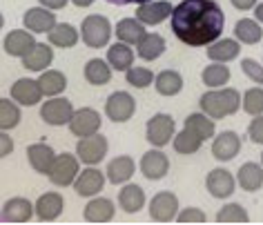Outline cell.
I'll return each mask as SVG.
<instances>
[{
  "label": "cell",
  "mask_w": 263,
  "mask_h": 225,
  "mask_svg": "<svg viewBox=\"0 0 263 225\" xmlns=\"http://www.w3.org/2000/svg\"><path fill=\"white\" fill-rule=\"evenodd\" d=\"M226 14L214 0H183L172 11V31L190 47L212 45L221 38Z\"/></svg>",
  "instance_id": "cell-1"
},
{
  "label": "cell",
  "mask_w": 263,
  "mask_h": 225,
  "mask_svg": "<svg viewBox=\"0 0 263 225\" xmlns=\"http://www.w3.org/2000/svg\"><path fill=\"white\" fill-rule=\"evenodd\" d=\"M199 105L210 118H226V116L239 111L241 96H239V91L232 87L221 89V91H205V94L201 96Z\"/></svg>",
  "instance_id": "cell-2"
},
{
  "label": "cell",
  "mask_w": 263,
  "mask_h": 225,
  "mask_svg": "<svg viewBox=\"0 0 263 225\" xmlns=\"http://www.w3.org/2000/svg\"><path fill=\"white\" fill-rule=\"evenodd\" d=\"M81 36H83V43L91 49L105 47L111 36V25L105 16H98V14L87 16L81 25Z\"/></svg>",
  "instance_id": "cell-3"
},
{
  "label": "cell",
  "mask_w": 263,
  "mask_h": 225,
  "mask_svg": "<svg viewBox=\"0 0 263 225\" xmlns=\"http://www.w3.org/2000/svg\"><path fill=\"white\" fill-rule=\"evenodd\" d=\"M136 111V101L134 96L127 94V91H114L107 103H105V114L111 123H125L134 116Z\"/></svg>",
  "instance_id": "cell-4"
},
{
  "label": "cell",
  "mask_w": 263,
  "mask_h": 225,
  "mask_svg": "<svg viewBox=\"0 0 263 225\" xmlns=\"http://www.w3.org/2000/svg\"><path fill=\"white\" fill-rule=\"evenodd\" d=\"M145 136L149 145L154 147H163L167 145V141L174 136V118L170 114H154L145 125Z\"/></svg>",
  "instance_id": "cell-5"
},
{
  "label": "cell",
  "mask_w": 263,
  "mask_h": 225,
  "mask_svg": "<svg viewBox=\"0 0 263 225\" xmlns=\"http://www.w3.org/2000/svg\"><path fill=\"white\" fill-rule=\"evenodd\" d=\"M49 181L54 185H61V188H67V185H74L76 176H78V158L69 152L56 156V163L49 172Z\"/></svg>",
  "instance_id": "cell-6"
},
{
  "label": "cell",
  "mask_w": 263,
  "mask_h": 225,
  "mask_svg": "<svg viewBox=\"0 0 263 225\" xmlns=\"http://www.w3.org/2000/svg\"><path fill=\"white\" fill-rule=\"evenodd\" d=\"M179 214V198L172 192H159L152 201H149V216L156 223H170L176 221Z\"/></svg>",
  "instance_id": "cell-7"
},
{
  "label": "cell",
  "mask_w": 263,
  "mask_h": 225,
  "mask_svg": "<svg viewBox=\"0 0 263 225\" xmlns=\"http://www.w3.org/2000/svg\"><path fill=\"white\" fill-rule=\"evenodd\" d=\"M76 152H78L81 163L96 165V163L103 161L105 154H107V138H105L103 134L85 136V138H81V143L76 145Z\"/></svg>",
  "instance_id": "cell-8"
},
{
  "label": "cell",
  "mask_w": 263,
  "mask_h": 225,
  "mask_svg": "<svg viewBox=\"0 0 263 225\" xmlns=\"http://www.w3.org/2000/svg\"><path fill=\"white\" fill-rule=\"evenodd\" d=\"M74 114L76 111H74V107H71V103L67 101V98L51 96L49 101L41 107V118L49 125H65L74 118Z\"/></svg>",
  "instance_id": "cell-9"
},
{
  "label": "cell",
  "mask_w": 263,
  "mask_h": 225,
  "mask_svg": "<svg viewBox=\"0 0 263 225\" xmlns=\"http://www.w3.org/2000/svg\"><path fill=\"white\" fill-rule=\"evenodd\" d=\"M98 127H101V114L91 107H83L78 109L74 118L69 121V132L74 136H91V134H98Z\"/></svg>",
  "instance_id": "cell-10"
},
{
  "label": "cell",
  "mask_w": 263,
  "mask_h": 225,
  "mask_svg": "<svg viewBox=\"0 0 263 225\" xmlns=\"http://www.w3.org/2000/svg\"><path fill=\"white\" fill-rule=\"evenodd\" d=\"M141 172L145 178H149V181H161V178L170 172V158L163 154L161 149L145 152L141 158Z\"/></svg>",
  "instance_id": "cell-11"
},
{
  "label": "cell",
  "mask_w": 263,
  "mask_h": 225,
  "mask_svg": "<svg viewBox=\"0 0 263 225\" xmlns=\"http://www.w3.org/2000/svg\"><path fill=\"white\" fill-rule=\"evenodd\" d=\"M36 45H38L36 38L31 36V34H27L25 29L9 31V34L5 36V41H3V47H5V51H7L9 56H21V58L31 54Z\"/></svg>",
  "instance_id": "cell-12"
},
{
  "label": "cell",
  "mask_w": 263,
  "mask_h": 225,
  "mask_svg": "<svg viewBox=\"0 0 263 225\" xmlns=\"http://www.w3.org/2000/svg\"><path fill=\"white\" fill-rule=\"evenodd\" d=\"M11 98L25 107H31L43 98V87L34 78H21L11 85Z\"/></svg>",
  "instance_id": "cell-13"
},
{
  "label": "cell",
  "mask_w": 263,
  "mask_h": 225,
  "mask_svg": "<svg viewBox=\"0 0 263 225\" xmlns=\"http://www.w3.org/2000/svg\"><path fill=\"white\" fill-rule=\"evenodd\" d=\"M25 27L29 31H36V34H49L51 29L56 27V16L51 14V9L47 7H34L25 11Z\"/></svg>",
  "instance_id": "cell-14"
},
{
  "label": "cell",
  "mask_w": 263,
  "mask_h": 225,
  "mask_svg": "<svg viewBox=\"0 0 263 225\" xmlns=\"http://www.w3.org/2000/svg\"><path fill=\"white\" fill-rule=\"evenodd\" d=\"M105 185V176L98 167H87L83 170L78 178L74 181V190L78 196H96Z\"/></svg>",
  "instance_id": "cell-15"
},
{
  "label": "cell",
  "mask_w": 263,
  "mask_h": 225,
  "mask_svg": "<svg viewBox=\"0 0 263 225\" xmlns=\"http://www.w3.org/2000/svg\"><path fill=\"white\" fill-rule=\"evenodd\" d=\"M172 3L167 0H159V3H145V5H139L136 9V18L143 23V25H161L167 16H172Z\"/></svg>",
  "instance_id": "cell-16"
},
{
  "label": "cell",
  "mask_w": 263,
  "mask_h": 225,
  "mask_svg": "<svg viewBox=\"0 0 263 225\" xmlns=\"http://www.w3.org/2000/svg\"><path fill=\"white\" fill-rule=\"evenodd\" d=\"M205 188L214 198H228L234 192V176L228 170H212L205 178Z\"/></svg>",
  "instance_id": "cell-17"
},
{
  "label": "cell",
  "mask_w": 263,
  "mask_h": 225,
  "mask_svg": "<svg viewBox=\"0 0 263 225\" xmlns=\"http://www.w3.org/2000/svg\"><path fill=\"white\" fill-rule=\"evenodd\" d=\"M241 152V138L234 132H221L212 143V154L216 161H232Z\"/></svg>",
  "instance_id": "cell-18"
},
{
  "label": "cell",
  "mask_w": 263,
  "mask_h": 225,
  "mask_svg": "<svg viewBox=\"0 0 263 225\" xmlns=\"http://www.w3.org/2000/svg\"><path fill=\"white\" fill-rule=\"evenodd\" d=\"M27 156H29V163L38 174H49L51 167L56 163V152L49 147V145H43V143H34L27 147Z\"/></svg>",
  "instance_id": "cell-19"
},
{
  "label": "cell",
  "mask_w": 263,
  "mask_h": 225,
  "mask_svg": "<svg viewBox=\"0 0 263 225\" xmlns=\"http://www.w3.org/2000/svg\"><path fill=\"white\" fill-rule=\"evenodd\" d=\"M34 210L27 198H9L3 205V223H27L34 216Z\"/></svg>",
  "instance_id": "cell-20"
},
{
  "label": "cell",
  "mask_w": 263,
  "mask_h": 225,
  "mask_svg": "<svg viewBox=\"0 0 263 225\" xmlns=\"http://www.w3.org/2000/svg\"><path fill=\"white\" fill-rule=\"evenodd\" d=\"M61 212H63V196L56 194V192H47L36 201V216L41 223L56 221L61 216Z\"/></svg>",
  "instance_id": "cell-21"
},
{
  "label": "cell",
  "mask_w": 263,
  "mask_h": 225,
  "mask_svg": "<svg viewBox=\"0 0 263 225\" xmlns=\"http://www.w3.org/2000/svg\"><path fill=\"white\" fill-rule=\"evenodd\" d=\"M145 36H147L145 25H143L139 18H123V21H118V25H116V38L121 43L139 45Z\"/></svg>",
  "instance_id": "cell-22"
},
{
  "label": "cell",
  "mask_w": 263,
  "mask_h": 225,
  "mask_svg": "<svg viewBox=\"0 0 263 225\" xmlns=\"http://www.w3.org/2000/svg\"><path fill=\"white\" fill-rule=\"evenodd\" d=\"M239 54H241V45L234 38H221V41L208 45V58H212L216 63L234 61Z\"/></svg>",
  "instance_id": "cell-23"
},
{
  "label": "cell",
  "mask_w": 263,
  "mask_h": 225,
  "mask_svg": "<svg viewBox=\"0 0 263 225\" xmlns=\"http://www.w3.org/2000/svg\"><path fill=\"white\" fill-rule=\"evenodd\" d=\"M87 223H109L114 218V203L109 198H94L83 212Z\"/></svg>",
  "instance_id": "cell-24"
},
{
  "label": "cell",
  "mask_w": 263,
  "mask_h": 225,
  "mask_svg": "<svg viewBox=\"0 0 263 225\" xmlns=\"http://www.w3.org/2000/svg\"><path fill=\"white\" fill-rule=\"evenodd\" d=\"M134 51H132V47L127 43H116L111 45V47L107 49V63L111 65V69L116 71H127L132 69V63H134Z\"/></svg>",
  "instance_id": "cell-25"
},
{
  "label": "cell",
  "mask_w": 263,
  "mask_h": 225,
  "mask_svg": "<svg viewBox=\"0 0 263 225\" xmlns=\"http://www.w3.org/2000/svg\"><path fill=\"white\" fill-rule=\"evenodd\" d=\"M118 205L127 212V214H134V212L143 210V205H145V192L139 185H125L121 190V194H118Z\"/></svg>",
  "instance_id": "cell-26"
},
{
  "label": "cell",
  "mask_w": 263,
  "mask_h": 225,
  "mask_svg": "<svg viewBox=\"0 0 263 225\" xmlns=\"http://www.w3.org/2000/svg\"><path fill=\"white\" fill-rule=\"evenodd\" d=\"M134 170H136V165L129 156H118L111 163H107V178L114 185H121L134 176Z\"/></svg>",
  "instance_id": "cell-27"
},
{
  "label": "cell",
  "mask_w": 263,
  "mask_h": 225,
  "mask_svg": "<svg viewBox=\"0 0 263 225\" xmlns=\"http://www.w3.org/2000/svg\"><path fill=\"white\" fill-rule=\"evenodd\" d=\"M51 61H54V51H51L49 45H36L34 51L23 58V65L29 71H43L49 67Z\"/></svg>",
  "instance_id": "cell-28"
},
{
  "label": "cell",
  "mask_w": 263,
  "mask_h": 225,
  "mask_svg": "<svg viewBox=\"0 0 263 225\" xmlns=\"http://www.w3.org/2000/svg\"><path fill=\"white\" fill-rule=\"evenodd\" d=\"M85 81L89 85H107L111 81V65L101 61V58H94L85 65Z\"/></svg>",
  "instance_id": "cell-29"
},
{
  "label": "cell",
  "mask_w": 263,
  "mask_h": 225,
  "mask_svg": "<svg viewBox=\"0 0 263 225\" xmlns=\"http://www.w3.org/2000/svg\"><path fill=\"white\" fill-rule=\"evenodd\" d=\"M234 38H239V43H246V45H256L263 38V29L252 18H241L234 25Z\"/></svg>",
  "instance_id": "cell-30"
},
{
  "label": "cell",
  "mask_w": 263,
  "mask_h": 225,
  "mask_svg": "<svg viewBox=\"0 0 263 225\" xmlns=\"http://www.w3.org/2000/svg\"><path fill=\"white\" fill-rule=\"evenodd\" d=\"M185 129L192 132L194 136H199L201 141H208V138L214 136V121L205 111L203 114H190L185 118Z\"/></svg>",
  "instance_id": "cell-31"
},
{
  "label": "cell",
  "mask_w": 263,
  "mask_h": 225,
  "mask_svg": "<svg viewBox=\"0 0 263 225\" xmlns=\"http://www.w3.org/2000/svg\"><path fill=\"white\" fill-rule=\"evenodd\" d=\"M239 185L246 192H256L263 185V167L256 163H246L239 167Z\"/></svg>",
  "instance_id": "cell-32"
},
{
  "label": "cell",
  "mask_w": 263,
  "mask_h": 225,
  "mask_svg": "<svg viewBox=\"0 0 263 225\" xmlns=\"http://www.w3.org/2000/svg\"><path fill=\"white\" fill-rule=\"evenodd\" d=\"M154 85H156V89H159L161 96H174V94H179L181 87H183V78H181L179 71L165 69L156 76Z\"/></svg>",
  "instance_id": "cell-33"
},
{
  "label": "cell",
  "mask_w": 263,
  "mask_h": 225,
  "mask_svg": "<svg viewBox=\"0 0 263 225\" xmlns=\"http://www.w3.org/2000/svg\"><path fill=\"white\" fill-rule=\"evenodd\" d=\"M136 47H139V58H143V61H156L165 51V41L159 34H147Z\"/></svg>",
  "instance_id": "cell-34"
},
{
  "label": "cell",
  "mask_w": 263,
  "mask_h": 225,
  "mask_svg": "<svg viewBox=\"0 0 263 225\" xmlns=\"http://www.w3.org/2000/svg\"><path fill=\"white\" fill-rule=\"evenodd\" d=\"M49 43L54 45V47H61V49L74 47V45L78 43V31L71 27V25L61 23V25H56V27L49 31Z\"/></svg>",
  "instance_id": "cell-35"
},
{
  "label": "cell",
  "mask_w": 263,
  "mask_h": 225,
  "mask_svg": "<svg viewBox=\"0 0 263 225\" xmlns=\"http://www.w3.org/2000/svg\"><path fill=\"white\" fill-rule=\"evenodd\" d=\"M38 83H41L45 96H58L61 91H65V87H67V78H65V74H61V71H56V69L41 74Z\"/></svg>",
  "instance_id": "cell-36"
},
{
  "label": "cell",
  "mask_w": 263,
  "mask_h": 225,
  "mask_svg": "<svg viewBox=\"0 0 263 225\" xmlns=\"http://www.w3.org/2000/svg\"><path fill=\"white\" fill-rule=\"evenodd\" d=\"M201 78L208 87H221V85H226L230 81V69L223 63H214V65H208V67L203 69Z\"/></svg>",
  "instance_id": "cell-37"
},
{
  "label": "cell",
  "mask_w": 263,
  "mask_h": 225,
  "mask_svg": "<svg viewBox=\"0 0 263 225\" xmlns=\"http://www.w3.org/2000/svg\"><path fill=\"white\" fill-rule=\"evenodd\" d=\"M18 123H21V109L7 98H0V127L3 132L16 127Z\"/></svg>",
  "instance_id": "cell-38"
},
{
  "label": "cell",
  "mask_w": 263,
  "mask_h": 225,
  "mask_svg": "<svg viewBox=\"0 0 263 225\" xmlns=\"http://www.w3.org/2000/svg\"><path fill=\"white\" fill-rule=\"evenodd\" d=\"M201 138L199 136H194L192 132H187V129H183L181 134H176L174 136V149L179 152V154H196V152L201 149Z\"/></svg>",
  "instance_id": "cell-39"
},
{
  "label": "cell",
  "mask_w": 263,
  "mask_h": 225,
  "mask_svg": "<svg viewBox=\"0 0 263 225\" xmlns=\"http://www.w3.org/2000/svg\"><path fill=\"white\" fill-rule=\"evenodd\" d=\"M248 221H250L248 212L236 203L223 205L219 210V214H216V223H248Z\"/></svg>",
  "instance_id": "cell-40"
},
{
  "label": "cell",
  "mask_w": 263,
  "mask_h": 225,
  "mask_svg": "<svg viewBox=\"0 0 263 225\" xmlns=\"http://www.w3.org/2000/svg\"><path fill=\"white\" fill-rule=\"evenodd\" d=\"M243 109L252 116H261L263 114V89L259 87L248 89L246 96H243Z\"/></svg>",
  "instance_id": "cell-41"
},
{
  "label": "cell",
  "mask_w": 263,
  "mask_h": 225,
  "mask_svg": "<svg viewBox=\"0 0 263 225\" xmlns=\"http://www.w3.org/2000/svg\"><path fill=\"white\" fill-rule=\"evenodd\" d=\"M125 81H127L132 87L143 89V87H149V85H152L154 74L145 67H132V69H127V74H125Z\"/></svg>",
  "instance_id": "cell-42"
},
{
  "label": "cell",
  "mask_w": 263,
  "mask_h": 225,
  "mask_svg": "<svg viewBox=\"0 0 263 225\" xmlns=\"http://www.w3.org/2000/svg\"><path fill=\"white\" fill-rule=\"evenodd\" d=\"M241 69H243V74H246L250 81H254L256 85H263V67L256 61H250V58H246V61L241 63Z\"/></svg>",
  "instance_id": "cell-43"
},
{
  "label": "cell",
  "mask_w": 263,
  "mask_h": 225,
  "mask_svg": "<svg viewBox=\"0 0 263 225\" xmlns=\"http://www.w3.org/2000/svg\"><path fill=\"white\" fill-rule=\"evenodd\" d=\"M176 223H205V214L196 208H185L176 214Z\"/></svg>",
  "instance_id": "cell-44"
},
{
  "label": "cell",
  "mask_w": 263,
  "mask_h": 225,
  "mask_svg": "<svg viewBox=\"0 0 263 225\" xmlns=\"http://www.w3.org/2000/svg\"><path fill=\"white\" fill-rule=\"evenodd\" d=\"M248 136L252 138L254 143L263 145V114L261 116H254V121L250 123V127H248Z\"/></svg>",
  "instance_id": "cell-45"
},
{
  "label": "cell",
  "mask_w": 263,
  "mask_h": 225,
  "mask_svg": "<svg viewBox=\"0 0 263 225\" xmlns=\"http://www.w3.org/2000/svg\"><path fill=\"white\" fill-rule=\"evenodd\" d=\"M0 143H3V149H0V156H7L11 154V149H14V143H11V138L7 136V132H3V136H0Z\"/></svg>",
  "instance_id": "cell-46"
},
{
  "label": "cell",
  "mask_w": 263,
  "mask_h": 225,
  "mask_svg": "<svg viewBox=\"0 0 263 225\" xmlns=\"http://www.w3.org/2000/svg\"><path fill=\"white\" fill-rule=\"evenodd\" d=\"M38 3L43 5V7H47V9H63L65 5H67V0H38Z\"/></svg>",
  "instance_id": "cell-47"
},
{
  "label": "cell",
  "mask_w": 263,
  "mask_h": 225,
  "mask_svg": "<svg viewBox=\"0 0 263 225\" xmlns=\"http://www.w3.org/2000/svg\"><path fill=\"white\" fill-rule=\"evenodd\" d=\"M230 3H232L236 9H241V11H248V9H252L254 5H256V0H230Z\"/></svg>",
  "instance_id": "cell-48"
},
{
  "label": "cell",
  "mask_w": 263,
  "mask_h": 225,
  "mask_svg": "<svg viewBox=\"0 0 263 225\" xmlns=\"http://www.w3.org/2000/svg\"><path fill=\"white\" fill-rule=\"evenodd\" d=\"M105 3H111V5H145V3H152V0H105Z\"/></svg>",
  "instance_id": "cell-49"
},
{
  "label": "cell",
  "mask_w": 263,
  "mask_h": 225,
  "mask_svg": "<svg viewBox=\"0 0 263 225\" xmlns=\"http://www.w3.org/2000/svg\"><path fill=\"white\" fill-rule=\"evenodd\" d=\"M71 3H74L76 7H89V5L94 3V0H71Z\"/></svg>",
  "instance_id": "cell-50"
},
{
  "label": "cell",
  "mask_w": 263,
  "mask_h": 225,
  "mask_svg": "<svg viewBox=\"0 0 263 225\" xmlns=\"http://www.w3.org/2000/svg\"><path fill=\"white\" fill-rule=\"evenodd\" d=\"M256 21L263 23V3H261V5H256Z\"/></svg>",
  "instance_id": "cell-51"
},
{
  "label": "cell",
  "mask_w": 263,
  "mask_h": 225,
  "mask_svg": "<svg viewBox=\"0 0 263 225\" xmlns=\"http://www.w3.org/2000/svg\"><path fill=\"white\" fill-rule=\"evenodd\" d=\"M261 163H263V154H261Z\"/></svg>",
  "instance_id": "cell-52"
}]
</instances>
